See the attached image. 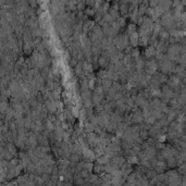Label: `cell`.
Segmentation results:
<instances>
[]
</instances>
